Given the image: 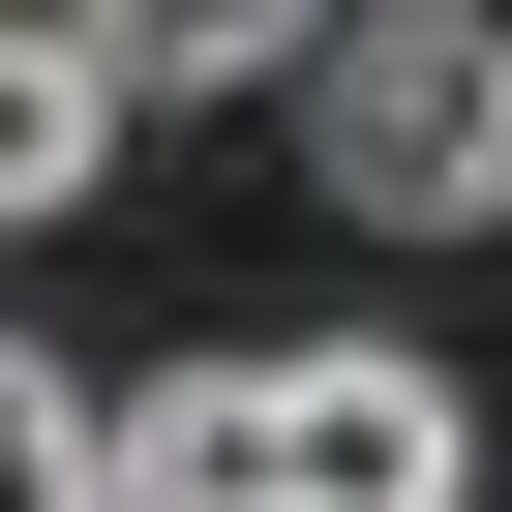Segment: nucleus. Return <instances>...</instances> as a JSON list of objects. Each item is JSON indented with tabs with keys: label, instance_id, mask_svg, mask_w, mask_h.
<instances>
[{
	"label": "nucleus",
	"instance_id": "f257e3e1",
	"mask_svg": "<svg viewBox=\"0 0 512 512\" xmlns=\"http://www.w3.org/2000/svg\"><path fill=\"white\" fill-rule=\"evenodd\" d=\"M302 181H332L362 241H512V0H332Z\"/></svg>",
	"mask_w": 512,
	"mask_h": 512
},
{
	"label": "nucleus",
	"instance_id": "f03ea898",
	"mask_svg": "<svg viewBox=\"0 0 512 512\" xmlns=\"http://www.w3.org/2000/svg\"><path fill=\"white\" fill-rule=\"evenodd\" d=\"M272 422H302V512H482V392L422 332H302Z\"/></svg>",
	"mask_w": 512,
	"mask_h": 512
},
{
	"label": "nucleus",
	"instance_id": "7ed1b4c3",
	"mask_svg": "<svg viewBox=\"0 0 512 512\" xmlns=\"http://www.w3.org/2000/svg\"><path fill=\"white\" fill-rule=\"evenodd\" d=\"M121 512H302V422H272V362H181V392L121 422Z\"/></svg>",
	"mask_w": 512,
	"mask_h": 512
},
{
	"label": "nucleus",
	"instance_id": "20e7f679",
	"mask_svg": "<svg viewBox=\"0 0 512 512\" xmlns=\"http://www.w3.org/2000/svg\"><path fill=\"white\" fill-rule=\"evenodd\" d=\"M91 61H121V91H302L332 0H91Z\"/></svg>",
	"mask_w": 512,
	"mask_h": 512
},
{
	"label": "nucleus",
	"instance_id": "39448f33",
	"mask_svg": "<svg viewBox=\"0 0 512 512\" xmlns=\"http://www.w3.org/2000/svg\"><path fill=\"white\" fill-rule=\"evenodd\" d=\"M91 151H121V61L91 31H0V211H91Z\"/></svg>",
	"mask_w": 512,
	"mask_h": 512
},
{
	"label": "nucleus",
	"instance_id": "423d86ee",
	"mask_svg": "<svg viewBox=\"0 0 512 512\" xmlns=\"http://www.w3.org/2000/svg\"><path fill=\"white\" fill-rule=\"evenodd\" d=\"M0 512H121V422H91L31 332H0Z\"/></svg>",
	"mask_w": 512,
	"mask_h": 512
}]
</instances>
